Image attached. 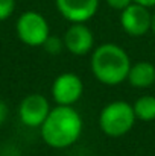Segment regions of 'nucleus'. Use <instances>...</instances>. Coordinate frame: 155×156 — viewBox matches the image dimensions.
I'll return each mask as SVG.
<instances>
[{"label": "nucleus", "mask_w": 155, "mask_h": 156, "mask_svg": "<svg viewBox=\"0 0 155 156\" xmlns=\"http://www.w3.org/2000/svg\"><path fill=\"white\" fill-rule=\"evenodd\" d=\"M84 121L73 106L56 105L40 126L43 141L52 149H67L82 135Z\"/></svg>", "instance_id": "obj_1"}, {"label": "nucleus", "mask_w": 155, "mask_h": 156, "mask_svg": "<svg viewBox=\"0 0 155 156\" xmlns=\"http://www.w3.org/2000/svg\"><path fill=\"white\" fill-rule=\"evenodd\" d=\"M131 65V58L126 50L114 43H103L94 47L90 59L93 76L108 87L125 82Z\"/></svg>", "instance_id": "obj_2"}, {"label": "nucleus", "mask_w": 155, "mask_h": 156, "mask_svg": "<svg viewBox=\"0 0 155 156\" xmlns=\"http://www.w3.org/2000/svg\"><path fill=\"white\" fill-rule=\"evenodd\" d=\"M137 118L132 105L125 100H114L102 108L99 114V127L106 136L119 138L126 135L135 124Z\"/></svg>", "instance_id": "obj_3"}, {"label": "nucleus", "mask_w": 155, "mask_h": 156, "mask_svg": "<svg viewBox=\"0 0 155 156\" xmlns=\"http://www.w3.org/2000/svg\"><path fill=\"white\" fill-rule=\"evenodd\" d=\"M15 32L23 44L29 47H40L49 38L50 27L43 14L37 11H26L18 17Z\"/></svg>", "instance_id": "obj_4"}, {"label": "nucleus", "mask_w": 155, "mask_h": 156, "mask_svg": "<svg viewBox=\"0 0 155 156\" xmlns=\"http://www.w3.org/2000/svg\"><path fill=\"white\" fill-rule=\"evenodd\" d=\"M50 91L56 105L73 106L84 94V83L75 73H61L55 77Z\"/></svg>", "instance_id": "obj_5"}, {"label": "nucleus", "mask_w": 155, "mask_h": 156, "mask_svg": "<svg viewBox=\"0 0 155 156\" xmlns=\"http://www.w3.org/2000/svg\"><path fill=\"white\" fill-rule=\"evenodd\" d=\"M50 103L46 96L34 93L26 96L18 105L20 121L28 127H40L50 112Z\"/></svg>", "instance_id": "obj_6"}, {"label": "nucleus", "mask_w": 155, "mask_h": 156, "mask_svg": "<svg viewBox=\"0 0 155 156\" xmlns=\"http://www.w3.org/2000/svg\"><path fill=\"white\" fill-rule=\"evenodd\" d=\"M151 17L149 8L142 6L138 3H131L120 14L122 29L129 37H143L151 32Z\"/></svg>", "instance_id": "obj_7"}, {"label": "nucleus", "mask_w": 155, "mask_h": 156, "mask_svg": "<svg viewBox=\"0 0 155 156\" xmlns=\"http://www.w3.org/2000/svg\"><path fill=\"white\" fill-rule=\"evenodd\" d=\"M62 41L64 47L75 56H84L94 49V35L85 23H72Z\"/></svg>", "instance_id": "obj_8"}, {"label": "nucleus", "mask_w": 155, "mask_h": 156, "mask_svg": "<svg viewBox=\"0 0 155 156\" xmlns=\"http://www.w3.org/2000/svg\"><path fill=\"white\" fill-rule=\"evenodd\" d=\"M58 12L70 23H85L99 9V0H55Z\"/></svg>", "instance_id": "obj_9"}, {"label": "nucleus", "mask_w": 155, "mask_h": 156, "mask_svg": "<svg viewBox=\"0 0 155 156\" xmlns=\"http://www.w3.org/2000/svg\"><path fill=\"white\" fill-rule=\"evenodd\" d=\"M126 80L134 88H149L155 83V65L149 61H140L131 65Z\"/></svg>", "instance_id": "obj_10"}, {"label": "nucleus", "mask_w": 155, "mask_h": 156, "mask_svg": "<svg viewBox=\"0 0 155 156\" xmlns=\"http://www.w3.org/2000/svg\"><path fill=\"white\" fill-rule=\"evenodd\" d=\"M134 114L135 118L145 123L155 120V96H142L138 97L134 105Z\"/></svg>", "instance_id": "obj_11"}, {"label": "nucleus", "mask_w": 155, "mask_h": 156, "mask_svg": "<svg viewBox=\"0 0 155 156\" xmlns=\"http://www.w3.org/2000/svg\"><path fill=\"white\" fill-rule=\"evenodd\" d=\"M41 47H44V50L49 55H58V53L62 52V49H65L64 41L58 37H53V35H49V38L44 41V44Z\"/></svg>", "instance_id": "obj_12"}, {"label": "nucleus", "mask_w": 155, "mask_h": 156, "mask_svg": "<svg viewBox=\"0 0 155 156\" xmlns=\"http://www.w3.org/2000/svg\"><path fill=\"white\" fill-rule=\"evenodd\" d=\"M15 11V0H0V21L8 20Z\"/></svg>", "instance_id": "obj_13"}, {"label": "nucleus", "mask_w": 155, "mask_h": 156, "mask_svg": "<svg viewBox=\"0 0 155 156\" xmlns=\"http://www.w3.org/2000/svg\"><path fill=\"white\" fill-rule=\"evenodd\" d=\"M106 3H108V6L111 8V9H116V11H123V9H126L131 3H134V0H106Z\"/></svg>", "instance_id": "obj_14"}, {"label": "nucleus", "mask_w": 155, "mask_h": 156, "mask_svg": "<svg viewBox=\"0 0 155 156\" xmlns=\"http://www.w3.org/2000/svg\"><path fill=\"white\" fill-rule=\"evenodd\" d=\"M8 115H9V108H8V105L0 99V124H3L8 120Z\"/></svg>", "instance_id": "obj_15"}, {"label": "nucleus", "mask_w": 155, "mask_h": 156, "mask_svg": "<svg viewBox=\"0 0 155 156\" xmlns=\"http://www.w3.org/2000/svg\"><path fill=\"white\" fill-rule=\"evenodd\" d=\"M134 3H138V5L146 6V8H152V6H155V0H134Z\"/></svg>", "instance_id": "obj_16"}, {"label": "nucleus", "mask_w": 155, "mask_h": 156, "mask_svg": "<svg viewBox=\"0 0 155 156\" xmlns=\"http://www.w3.org/2000/svg\"><path fill=\"white\" fill-rule=\"evenodd\" d=\"M151 32L155 35V12L152 14V17H151Z\"/></svg>", "instance_id": "obj_17"}]
</instances>
